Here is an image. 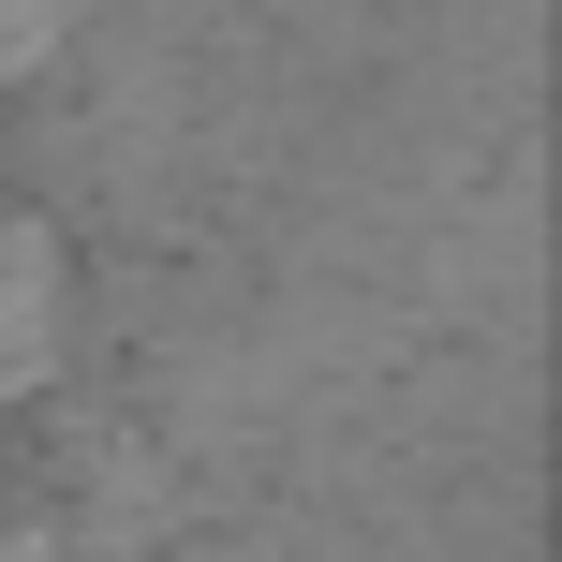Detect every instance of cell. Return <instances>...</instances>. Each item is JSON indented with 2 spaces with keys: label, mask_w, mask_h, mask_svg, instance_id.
Listing matches in <instances>:
<instances>
[{
  "label": "cell",
  "mask_w": 562,
  "mask_h": 562,
  "mask_svg": "<svg viewBox=\"0 0 562 562\" xmlns=\"http://www.w3.org/2000/svg\"><path fill=\"white\" fill-rule=\"evenodd\" d=\"M75 340V252H59L30 207H0V400H30Z\"/></svg>",
  "instance_id": "1"
},
{
  "label": "cell",
  "mask_w": 562,
  "mask_h": 562,
  "mask_svg": "<svg viewBox=\"0 0 562 562\" xmlns=\"http://www.w3.org/2000/svg\"><path fill=\"white\" fill-rule=\"evenodd\" d=\"M59 15H75V0H0V75H30V59L59 45Z\"/></svg>",
  "instance_id": "2"
},
{
  "label": "cell",
  "mask_w": 562,
  "mask_h": 562,
  "mask_svg": "<svg viewBox=\"0 0 562 562\" xmlns=\"http://www.w3.org/2000/svg\"><path fill=\"white\" fill-rule=\"evenodd\" d=\"M0 562H59V548H45V533H0Z\"/></svg>",
  "instance_id": "3"
}]
</instances>
